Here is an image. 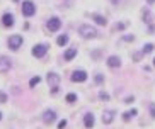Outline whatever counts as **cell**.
<instances>
[{
    "instance_id": "obj_28",
    "label": "cell",
    "mask_w": 155,
    "mask_h": 129,
    "mask_svg": "<svg viewBox=\"0 0 155 129\" xmlns=\"http://www.w3.org/2000/svg\"><path fill=\"white\" fill-rule=\"evenodd\" d=\"M150 112H152V117L155 119V104H150Z\"/></svg>"
},
{
    "instance_id": "obj_18",
    "label": "cell",
    "mask_w": 155,
    "mask_h": 129,
    "mask_svg": "<svg viewBox=\"0 0 155 129\" xmlns=\"http://www.w3.org/2000/svg\"><path fill=\"white\" fill-rule=\"evenodd\" d=\"M56 43H58V46H65V44L68 43V36H65V34H63V36H60L58 39H56Z\"/></svg>"
},
{
    "instance_id": "obj_13",
    "label": "cell",
    "mask_w": 155,
    "mask_h": 129,
    "mask_svg": "<svg viewBox=\"0 0 155 129\" xmlns=\"http://www.w3.org/2000/svg\"><path fill=\"white\" fill-rule=\"evenodd\" d=\"M113 119H114V112L113 111H104V114H102V122H104V124H111Z\"/></svg>"
},
{
    "instance_id": "obj_10",
    "label": "cell",
    "mask_w": 155,
    "mask_h": 129,
    "mask_svg": "<svg viewBox=\"0 0 155 129\" xmlns=\"http://www.w3.org/2000/svg\"><path fill=\"white\" fill-rule=\"evenodd\" d=\"M84 124H85V128L87 129H92L94 128V124H96L94 115H92V114H85V115H84Z\"/></svg>"
},
{
    "instance_id": "obj_15",
    "label": "cell",
    "mask_w": 155,
    "mask_h": 129,
    "mask_svg": "<svg viewBox=\"0 0 155 129\" xmlns=\"http://www.w3.org/2000/svg\"><path fill=\"white\" fill-rule=\"evenodd\" d=\"M92 19L96 20L99 26H106V24H107V20H106V17H104V16H99V14H92Z\"/></svg>"
},
{
    "instance_id": "obj_24",
    "label": "cell",
    "mask_w": 155,
    "mask_h": 129,
    "mask_svg": "<svg viewBox=\"0 0 155 129\" xmlns=\"http://www.w3.org/2000/svg\"><path fill=\"white\" fill-rule=\"evenodd\" d=\"M3 102H7V95L3 92H0V104H3Z\"/></svg>"
},
{
    "instance_id": "obj_12",
    "label": "cell",
    "mask_w": 155,
    "mask_h": 129,
    "mask_svg": "<svg viewBox=\"0 0 155 129\" xmlns=\"http://www.w3.org/2000/svg\"><path fill=\"white\" fill-rule=\"evenodd\" d=\"M2 22H3V26L5 27H12L14 26V16L12 14H3V17H2Z\"/></svg>"
},
{
    "instance_id": "obj_23",
    "label": "cell",
    "mask_w": 155,
    "mask_h": 129,
    "mask_svg": "<svg viewBox=\"0 0 155 129\" xmlns=\"http://www.w3.org/2000/svg\"><path fill=\"white\" fill-rule=\"evenodd\" d=\"M102 82H104V76H102L101 73H97V75H96V83H99V85H101Z\"/></svg>"
},
{
    "instance_id": "obj_30",
    "label": "cell",
    "mask_w": 155,
    "mask_h": 129,
    "mask_svg": "<svg viewBox=\"0 0 155 129\" xmlns=\"http://www.w3.org/2000/svg\"><path fill=\"white\" fill-rule=\"evenodd\" d=\"M124 102H126V104H131V102H133V97H128V99H126Z\"/></svg>"
},
{
    "instance_id": "obj_27",
    "label": "cell",
    "mask_w": 155,
    "mask_h": 129,
    "mask_svg": "<svg viewBox=\"0 0 155 129\" xmlns=\"http://www.w3.org/2000/svg\"><path fill=\"white\" fill-rule=\"evenodd\" d=\"M67 128V121L63 119V121H60V124H58V129H65Z\"/></svg>"
},
{
    "instance_id": "obj_32",
    "label": "cell",
    "mask_w": 155,
    "mask_h": 129,
    "mask_svg": "<svg viewBox=\"0 0 155 129\" xmlns=\"http://www.w3.org/2000/svg\"><path fill=\"white\" fill-rule=\"evenodd\" d=\"M118 2H119V0H113V3H118Z\"/></svg>"
},
{
    "instance_id": "obj_22",
    "label": "cell",
    "mask_w": 155,
    "mask_h": 129,
    "mask_svg": "<svg viewBox=\"0 0 155 129\" xmlns=\"http://www.w3.org/2000/svg\"><path fill=\"white\" fill-rule=\"evenodd\" d=\"M126 26H128L126 22H119V24H116V26H114V29H116V31H123Z\"/></svg>"
},
{
    "instance_id": "obj_14",
    "label": "cell",
    "mask_w": 155,
    "mask_h": 129,
    "mask_svg": "<svg viewBox=\"0 0 155 129\" xmlns=\"http://www.w3.org/2000/svg\"><path fill=\"white\" fill-rule=\"evenodd\" d=\"M136 114H138V111H136V109H131V111H126L124 114H123V121H126V122H128V121H130L131 117H135Z\"/></svg>"
},
{
    "instance_id": "obj_25",
    "label": "cell",
    "mask_w": 155,
    "mask_h": 129,
    "mask_svg": "<svg viewBox=\"0 0 155 129\" xmlns=\"http://www.w3.org/2000/svg\"><path fill=\"white\" fill-rule=\"evenodd\" d=\"M99 97H101L102 100H109V95H107L106 92H101V93H99Z\"/></svg>"
},
{
    "instance_id": "obj_4",
    "label": "cell",
    "mask_w": 155,
    "mask_h": 129,
    "mask_svg": "<svg viewBox=\"0 0 155 129\" xmlns=\"http://www.w3.org/2000/svg\"><path fill=\"white\" fill-rule=\"evenodd\" d=\"M20 44H22V36H19V34H14V36L9 37V48H10V49L17 51V49L20 48Z\"/></svg>"
},
{
    "instance_id": "obj_19",
    "label": "cell",
    "mask_w": 155,
    "mask_h": 129,
    "mask_svg": "<svg viewBox=\"0 0 155 129\" xmlns=\"http://www.w3.org/2000/svg\"><path fill=\"white\" fill-rule=\"evenodd\" d=\"M143 20H145L147 24L152 22V14H150V10H143Z\"/></svg>"
},
{
    "instance_id": "obj_7",
    "label": "cell",
    "mask_w": 155,
    "mask_h": 129,
    "mask_svg": "<svg viewBox=\"0 0 155 129\" xmlns=\"http://www.w3.org/2000/svg\"><path fill=\"white\" fill-rule=\"evenodd\" d=\"M10 66H12L10 59H9V58H5V56H0V73L9 72V70H10Z\"/></svg>"
},
{
    "instance_id": "obj_5",
    "label": "cell",
    "mask_w": 155,
    "mask_h": 129,
    "mask_svg": "<svg viewBox=\"0 0 155 129\" xmlns=\"http://www.w3.org/2000/svg\"><path fill=\"white\" fill-rule=\"evenodd\" d=\"M48 31H51V32H56L60 27H61V20H60L58 17H51L50 20H48Z\"/></svg>"
},
{
    "instance_id": "obj_9",
    "label": "cell",
    "mask_w": 155,
    "mask_h": 129,
    "mask_svg": "<svg viewBox=\"0 0 155 129\" xmlns=\"http://www.w3.org/2000/svg\"><path fill=\"white\" fill-rule=\"evenodd\" d=\"M107 66H109V68H119V66H121L119 56H109V58H107Z\"/></svg>"
},
{
    "instance_id": "obj_3",
    "label": "cell",
    "mask_w": 155,
    "mask_h": 129,
    "mask_svg": "<svg viewBox=\"0 0 155 129\" xmlns=\"http://www.w3.org/2000/svg\"><path fill=\"white\" fill-rule=\"evenodd\" d=\"M48 83H50V87H51V92L56 93V92H58L60 75H56V73H48Z\"/></svg>"
},
{
    "instance_id": "obj_21",
    "label": "cell",
    "mask_w": 155,
    "mask_h": 129,
    "mask_svg": "<svg viewBox=\"0 0 155 129\" xmlns=\"http://www.w3.org/2000/svg\"><path fill=\"white\" fill-rule=\"evenodd\" d=\"M75 100H77V95H75V93H68V95H67V102L72 104V102H75Z\"/></svg>"
},
{
    "instance_id": "obj_6",
    "label": "cell",
    "mask_w": 155,
    "mask_h": 129,
    "mask_svg": "<svg viewBox=\"0 0 155 129\" xmlns=\"http://www.w3.org/2000/svg\"><path fill=\"white\" fill-rule=\"evenodd\" d=\"M46 51H48V46L46 44H38V46L33 48V55L36 56V58H43V56L46 55Z\"/></svg>"
},
{
    "instance_id": "obj_34",
    "label": "cell",
    "mask_w": 155,
    "mask_h": 129,
    "mask_svg": "<svg viewBox=\"0 0 155 129\" xmlns=\"http://www.w3.org/2000/svg\"><path fill=\"white\" fill-rule=\"evenodd\" d=\"M0 119H2V112H0Z\"/></svg>"
},
{
    "instance_id": "obj_1",
    "label": "cell",
    "mask_w": 155,
    "mask_h": 129,
    "mask_svg": "<svg viewBox=\"0 0 155 129\" xmlns=\"http://www.w3.org/2000/svg\"><path fill=\"white\" fill-rule=\"evenodd\" d=\"M78 32H80V36L85 37V39H94V37H97L96 27H92V26H89V24H84V26H80Z\"/></svg>"
},
{
    "instance_id": "obj_8",
    "label": "cell",
    "mask_w": 155,
    "mask_h": 129,
    "mask_svg": "<svg viewBox=\"0 0 155 129\" xmlns=\"http://www.w3.org/2000/svg\"><path fill=\"white\" fill-rule=\"evenodd\" d=\"M72 80L73 82H85L87 80V73L84 70H77V72H73V75H72Z\"/></svg>"
},
{
    "instance_id": "obj_2",
    "label": "cell",
    "mask_w": 155,
    "mask_h": 129,
    "mask_svg": "<svg viewBox=\"0 0 155 129\" xmlns=\"http://www.w3.org/2000/svg\"><path fill=\"white\" fill-rule=\"evenodd\" d=\"M22 14H24L26 17H31V16L36 14V7H34V3H33L31 0L22 2Z\"/></svg>"
},
{
    "instance_id": "obj_33",
    "label": "cell",
    "mask_w": 155,
    "mask_h": 129,
    "mask_svg": "<svg viewBox=\"0 0 155 129\" xmlns=\"http://www.w3.org/2000/svg\"><path fill=\"white\" fill-rule=\"evenodd\" d=\"M154 66H155V58H154Z\"/></svg>"
},
{
    "instance_id": "obj_20",
    "label": "cell",
    "mask_w": 155,
    "mask_h": 129,
    "mask_svg": "<svg viewBox=\"0 0 155 129\" xmlns=\"http://www.w3.org/2000/svg\"><path fill=\"white\" fill-rule=\"evenodd\" d=\"M39 82H41V78H39V76H33V78H31V82H29V87H36Z\"/></svg>"
},
{
    "instance_id": "obj_31",
    "label": "cell",
    "mask_w": 155,
    "mask_h": 129,
    "mask_svg": "<svg viewBox=\"0 0 155 129\" xmlns=\"http://www.w3.org/2000/svg\"><path fill=\"white\" fill-rule=\"evenodd\" d=\"M147 2H148V3H150V5H152V3H155V0H147Z\"/></svg>"
},
{
    "instance_id": "obj_17",
    "label": "cell",
    "mask_w": 155,
    "mask_h": 129,
    "mask_svg": "<svg viewBox=\"0 0 155 129\" xmlns=\"http://www.w3.org/2000/svg\"><path fill=\"white\" fill-rule=\"evenodd\" d=\"M154 49H155V46L152 44V43H148V44H145V46H143V49H141V53H143V55H148V53H152Z\"/></svg>"
},
{
    "instance_id": "obj_29",
    "label": "cell",
    "mask_w": 155,
    "mask_h": 129,
    "mask_svg": "<svg viewBox=\"0 0 155 129\" xmlns=\"http://www.w3.org/2000/svg\"><path fill=\"white\" fill-rule=\"evenodd\" d=\"M123 39H124V41H133L135 37H133V36H124V37H123Z\"/></svg>"
},
{
    "instance_id": "obj_11",
    "label": "cell",
    "mask_w": 155,
    "mask_h": 129,
    "mask_svg": "<svg viewBox=\"0 0 155 129\" xmlns=\"http://www.w3.org/2000/svg\"><path fill=\"white\" fill-rule=\"evenodd\" d=\"M55 119H56V114H55V111H46L44 114H43V121H44L46 124H51Z\"/></svg>"
},
{
    "instance_id": "obj_26",
    "label": "cell",
    "mask_w": 155,
    "mask_h": 129,
    "mask_svg": "<svg viewBox=\"0 0 155 129\" xmlns=\"http://www.w3.org/2000/svg\"><path fill=\"white\" fill-rule=\"evenodd\" d=\"M141 56H143V53H135V55H133V59H135V61H140Z\"/></svg>"
},
{
    "instance_id": "obj_16",
    "label": "cell",
    "mask_w": 155,
    "mask_h": 129,
    "mask_svg": "<svg viewBox=\"0 0 155 129\" xmlns=\"http://www.w3.org/2000/svg\"><path fill=\"white\" fill-rule=\"evenodd\" d=\"M75 56H77V48H72V49H68V51L65 53V59L70 61V59H73Z\"/></svg>"
},
{
    "instance_id": "obj_35",
    "label": "cell",
    "mask_w": 155,
    "mask_h": 129,
    "mask_svg": "<svg viewBox=\"0 0 155 129\" xmlns=\"http://www.w3.org/2000/svg\"><path fill=\"white\" fill-rule=\"evenodd\" d=\"M14 2H19V0H14Z\"/></svg>"
}]
</instances>
